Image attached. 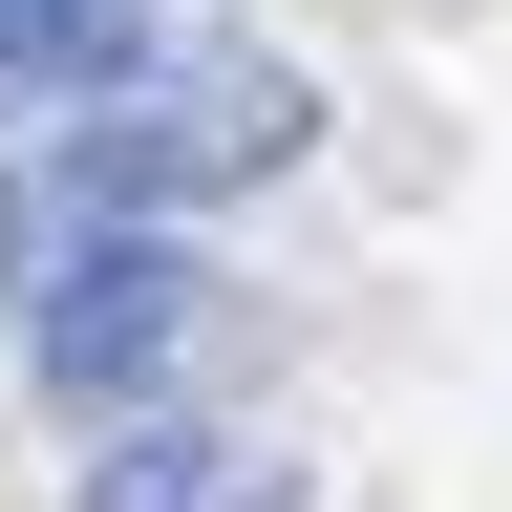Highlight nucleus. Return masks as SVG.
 Listing matches in <instances>:
<instances>
[{
  "instance_id": "4",
  "label": "nucleus",
  "mask_w": 512,
  "mask_h": 512,
  "mask_svg": "<svg viewBox=\"0 0 512 512\" xmlns=\"http://www.w3.org/2000/svg\"><path fill=\"white\" fill-rule=\"evenodd\" d=\"M128 64H171L150 0H0V107H107Z\"/></svg>"
},
{
  "instance_id": "3",
  "label": "nucleus",
  "mask_w": 512,
  "mask_h": 512,
  "mask_svg": "<svg viewBox=\"0 0 512 512\" xmlns=\"http://www.w3.org/2000/svg\"><path fill=\"white\" fill-rule=\"evenodd\" d=\"M64 512H299V470L256 427H214V406H150V427H86Z\"/></svg>"
},
{
  "instance_id": "1",
  "label": "nucleus",
  "mask_w": 512,
  "mask_h": 512,
  "mask_svg": "<svg viewBox=\"0 0 512 512\" xmlns=\"http://www.w3.org/2000/svg\"><path fill=\"white\" fill-rule=\"evenodd\" d=\"M299 150H320V86H299V64H256V43H171V64H128L107 107L43 128V214L171 235V214H214V192L299 171Z\"/></svg>"
},
{
  "instance_id": "2",
  "label": "nucleus",
  "mask_w": 512,
  "mask_h": 512,
  "mask_svg": "<svg viewBox=\"0 0 512 512\" xmlns=\"http://www.w3.org/2000/svg\"><path fill=\"white\" fill-rule=\"evenodd\" d=\"M214 320H235V278L192 235H107V214H64V256H43V299H22V384L43 406H86V427H150L192 363H214Z\"/></svg>"
}]
</instances>
